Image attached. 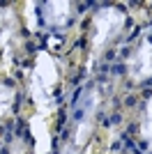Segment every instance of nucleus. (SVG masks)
I'll return each instance as SVG.
<instances>
[{"mask_svg": "<svg viewBox=\"0 0 152 154\" xmlns=\"http://www.w3.org/2000/svg\"><path fill=\"white\" fill-rule=\"evenodd\" d=\"M60 85V71H58V62L51 53L42 51L35 60V67L30 71V97L35 106H37V115L51 117L55 113L58 103H55V90Z\"/></svg>", "mask_w": 152, "mask_h": 154, "instance_id": "1", "label": "nucleus"}, {"mask_svg": "<svg viewBox=\"0 0 152 154\" xmlns=\"http://www.w3.org/2000/svg\"><path fill=\"white\" fill-rule=\"evenodd\" d=\"M127 23V14L118 7H104L92 16V39H90V62L106 51L113 39L120 37Z\"/></svg>", "mask_w": 152, "mask_h": 154, "instance_id": "2", "label": "nucleus"}, {"mask_svg": "<svg viewBox=\"0 0 152 154\" xmlns=\"http://www.w3.org/2000/svg\"><path fill=\"white\" fill-rule=\"evenodd\" d=\"M99 103H101V92L99 88H88L83 90L78 101H76V108H74V143L78 149L85 147V143L92 138L95 134V117H97V110H99Z\"/></svg>", "mask_w": 152, "mask_h": 154, "instance_id": "3", "label": "nucleus"}, {"mask_svg": "<svg viewBox=\"0 0 152 154\" xmlns=\"http://www.w3.org/2000/svg\"><path fill=\"white\" fill-rule=\"evenodd\" d=\"M127 71L134 83H143L147 78H152V42L143 39L138 48L129 55L127 60Z\"/></svg>", "mask_w": 152, "mask_h": 154, "instance_id": "4", "label": "nucleus"}, {"mask_svg": "<svg viewBox=\"0 0 152 154\" xmlns=\"http://www.w3.org/2000/svg\"><path fill=\"white\" fill-rule=\"evenodd\" d=\"M74 16V9H71V2L67 0H51L44 2V19L51 28H65Z\"/></svg>", "mask_w": 152, "mask_h": 154, "instance_id": "5", "label": "nucleus"}, {"mask_svg": "<svg viewBox=\"0 0 152 154\" xmlns=\"http://www.w3.org/2000/svg\"><path fill=\"white\" fill-rule=\"evenodd\" d=\"M30 131L35 136V154H49L51 152V131H49V120L42 115L30 117Z\"/></svg>", "mask_w": 152, "mask_h": 154, "instance_id": "6", "label": "nucleus"}, {"mask_svg": "<svg viewBox=\"0 0 152 154\" xmlns=\"http://www.w3.org/2000/svg\"><path fill=\"white\" fill-rule=\"evenodd\" d=\"M14 101H16V88L14 85H0V122L5 120L14 108Z\"/></svg>", "mask_w": 152, "mask_h": 154, "instance_id": "7", "label": "nucleus"}, {"mask_svg": "<svg viewBox=\"0 0 152 154\" xmlns=\"http://www.w3.org/2000/svg\"><path fill=\"white\" fill-rule=\"evenodd\" d=\"M141 136H143V140L150 145L152 149V94L147 99V106H145V115L141 120Z\"/></svg>", "mask_w": 152, "mask_h": 154, "instance_id": "8", "label": "nucleus"}, {"mask_svg": "<svg viewBox=\"0 0 152 154\" xmlns=\"http://www.w3.org/2000/svg\"><path fill=\"white\" fill-rule=\"evenodd\" d=\"M32 7H35V2H28L25 5V21H28V28L30 30H37V23H35V12H32Z\"/></svg>", "mask_w": 152, "mask_h": 154, "instance_id": "9", "label": "nucleus"}, {"mask_svg": "<svg viewBox=\"0 0 152 154\" xmlns=\"http://www.w3.org/2000/svg\"><path fill=\"white\" fill-rule=\"evenodd\" d=\"M60 154H81V149L76 147L74 143H67V145H62V149H60Z\"/></svg>", "mask_w": 152, "mask_h": 154, "instance_id": "10", "label": "nucleus"}, {"mask_svg": "<svg viewBox=\"0 0 152 154\" xmlns=\"http://www.w3.org/2000/svg\"><path fill=\"white\" fill-rule=\"evenodd\" d=\"M2 28H5V9H0V35H2Z\"/></svg>", "mask_w": 152, "mask_h": 154, "instance_id": "11", "label": "nucleus"}]
</instances>
